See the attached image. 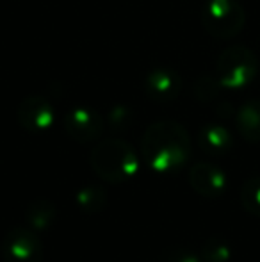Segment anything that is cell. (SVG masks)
I'll list each match as a JSON object with an SVG mask.
<instances>
[{
    "mask_svg": "<svg viewBox=\"0 0 260 262\" xmlns=\"http://www.w3.org/2000/svg\"><path fill=\"white\" fill-rule=\"evenodd\" d=\"M232 134L221 125H207L200 132V146L212 156H223L232 148Z\"/></svg>",
    "mask_w": 260,
    "mask_h": 262,
    "instance_id": "8fae6325",
    "label": "cell"
},
{
    "mask_svg": "<svg viewBox=\"0 0 260 262\" xmlns=\"http://www.w3.org/2000/svg\"><path fill=\"white\" fill-rule=\"evenodd\" d=\"M141 154L155 171H175L191 156V138L177 121H157L143 136Z\"/></svg>",
    "mask_w": 260,
    "mask_h": 262,
    "instance_id": "6da1fadb",
    "label": "cell"
},
{
    "mask_svg": "<svg viewBox=\"0 0 260 262\" xmlns=\"http://www.w3.org/2000/svg\"><path fill=\"white\" fill-rule=\"evenodd\" d=\"M64 127L75 141L89 143L94 141L104 132V120L98 113L87 107H77L69 111L64 118Z\"/></svg>",
    "mask_w": 260,
    "mask_h": 262,
    "instance_id": "8992f818",
    "label": "cell"
},
{
    "mask_svg": "<svg viewBox=\"0 0 260 262\" xmlns=\"http://www.w3.org/2000/svg\"><path fill=\"white\" fill-rule=\"evenodd\" d=\"M189 182L198 194L207 198H218L226 189V177L219 168L208 162H198L189 171Z\"/></svg>",
    "mask_w": 260,
    "mask_h": 262,
    "instance_id": "9c48e42d",
    "label": "cell"
},
{
    "mask_svg": "<svg viewBox=\"0 0 260 262\" xmlns=\"http://www.w3.org/2000/svg\"><path fill=\"white\" fill-rule=\"evenodd\" d=\"M246 21L244 9L237 0H208L201 13L205 31L218 39H230L241 32Z\"/></svg>",
    "mask_w": 260,
    "mask_h": 262,
    "instance_id": "277c9868",
    "label": "cell"
},
{
    "mask_svg": "<svg viewBox=\"0 0 260 262\" xmlns=\"http://www.w3.org/2000/svg\"><path fill=\"white\" fill-rule=\"evenodd\" d=\"M216 72H218V80L221 84V88H226V90H243L257 77V55L248 47H228L218 57Z\"/></svg>",
    "mask_w": 260,
    "mask_h": 262,
    "instance_id": "3957f363",
    "label": "cell"
},
{
    "mask_svg": "<svg viewBox=\"0 0 260 262\" xmlns=\"http://www.w3.org/2000/svg\"><path fill=\"white\" fill-rule=\"evenodd\" d=\"M173 262H200L195 255H189V253H180Z\"/></svg>",
    "mask_w": 260,
    "mask_h": 262,
    "instance_id": "9a60e30c",
    "label": "cell"
},
{
    "mask_svg": "<svg viewBox=\"0 0 260 262\" xmlns=\"http://www.w3.org/2000/svg\"><path fill=\"white\" fill-rule=\"evenodd\" d=\"M79 204L82 210L87 212H93V210H100L105 205V193L98 187H89V189H84L79 194Z\"/></svg>",
    "mask_w": 260,
    "mask_h": 262,
    "instance_id": "5bb4252c",
    "label": "cell"
},
{
    "mask_svg": "<svg viewBox=\"0 0 260 262\" xmlns=\"http://www.w3.org/2000/svg\"><path fill=\"white\" fill-rule=\"evenodd\" d=\"M2 257L6 262H41V241L29 228L16 227L4 237Z\"/></svg>",
    "mask_w": 260,
    "mask_h": 262,
    "instance_id": "5b68a950",
    "label": "cell"
},
{
    "mask_svg": "<svg viewBox=\"0 0 260 262\" xmlns=\"http://www.w3.org/2000/svg\"><path fill=\"white\" fill-rule=\"evenodd\" d=\"M241 204L246 212H250L255 217H260V177H251L243 184Z\"/></svg>",
    "mask_w": 260,
    "mask_h": 262,
    "instance_id": "7c38bea8",
    "label": "cell"
},
{
    "mask_svg": "<svg viewBox=\"0 0 260 262\" xmlns=\"http://www.w3.org/2000/svg\"><path fill=\"white\" fill-rule=\"evenodd\" d=\"M201 255L207 262H228L232 252H230V246L221 239H208L203 245Z\"/></svg>",
    "mask_w": 260,
    "mask_h": 262,
    "instance_id": "4fadbf2b",
    "label": "cell"
},
{
    "mask_svg": "<svg viewBox=\"0 0 260 262\" xmlns=\"http://www.w3.org/2000/svg\"><path fill=\"white\" fill-rule=\"evenodd\" d=\"M143 86H145V93L148 95V98L159 104H166L178 97L182 90V77L175 70L157 68L146 73Z\"/></svg>",
    "mask_w": 260,
    "mask_h": 262,
    "instance_id": "ba28073f",
    "label": "cell"
},
{
    "mask_svg": "<svg viewBox=\"0 0 260 262\" xmlns=\"http://www.w3.org/2000/svg\"><path fill=\"white\" fill-rule=\"evenodd\" d=\"M235 125L239 134L250 143H260V102H246L235 116Z\"/></svg>",
    "mask_w": 260,
    "mask_h": 262,
    "instance_id": "30bf717a",
    "label": "cell"
},
{
    "mask_svg": "<svg viewBox=\"0 0 260 262\" xmlns=\"http://www.w3.org/2000/svg\"><path fill=\"white\" fill-rule=\"evenodd\" d=\"M89 162L94 173L107 182H125L135 175L139 168V157L130 143L112 138L104 139L93 148Z\"/></svg>",
    "mask_w": 260,
    "mask_h": 262,
    "instance_id": "7a4b0ae2",
    "label": "cell"
},
{
    "mask_svg": "<svg viewBox=\"0 0 260 262\" xmlns=\"http://www.w3.org/2000/svg\"><path fill=\"white\" fill-rule=\"evenodd\" d=\"M54 107L45 97L32 95L27 97L18 107V121L25 130L45 132L54 123Z\"/></svg>",
    "mask_w": 260,
    "mask_h": 262,
    "instance_id": "52a82bcc",
    "label": "cell"
}]
</instances>
